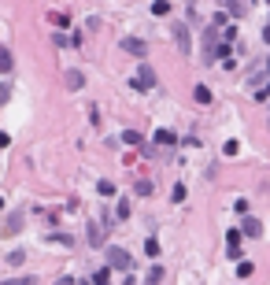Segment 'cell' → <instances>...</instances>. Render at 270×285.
Returning <instances> with one entry per match:
<instances>
[{"instance_id": "cell-1", "label": "cell", "mask_w": 270, "mask_h": 285, "mask_svg": "<svg viewBox=\"0 0 270 285\" xmlns=\"http://www.w3.org/2000/svg\"><path fill=\"white\" fill-rule=\"evenodd\" d=\"M107 267H115V271H133V256H130L126 248L111 245V248H107Z\"/></svg>"}, {"instance_id": "cell-2", "label": "cell", "mask_w": 270, "mask_h": 285, "mask_svg": "<svg viewBox=\"0 0 270 285\" xmlns=\"http://www.w3.org/2000/svg\"><path fill=\"white\" fill-rule=\"evenodd\" d=\"M130 89H137V93H145V89H155V71L148 67V63H141L137 78H130Z\"/></svg>"}, {"instance_id": "cell-3", "label": "cell", "mask_w": 270, "mask_h": 285, "mask_svg": "<svg viewBox=\"0 0 270 285\" xmlns=\"http://www.w3.org/2000/svg\"><path fill=\"white\" fill-rule=\"evenodd\" d=\"M266 78H270V59H263V63H256V67H252V71H248V85H252V89H256L259 82H266Z\"/></svg>"}, {"instance_id": "cell-4", "label": "cell", "mask_w": 270, "mask_h": 285, "mask_svg": "<svg viewBox=\"0 0 270 285\" xmlns=\"http://www.w3.org/2000/svg\"><path fill=\"white\" fill-rule=\"evenodd\" d=\"M241 237H263V223L256 215H244V223H241Z\"/></svg>"}, {"instance_id": "cell-5", "label": "cell", "mask_w": 270, "mask_h": 285, "mask_svg": "<svg viewBox=\"0 0 270 285\" xmlns=\"http://www.w3.org/2000/svg\"><path fill=\"white\" fill-rule=\"evenodd\" d=\"M122 49L130 52V56H137V59H145V52H148V45L141 41V37H126V41H122Z\"/></svg>"}, {"instance_id": "cell-6", "label": "cell", "mask_w": 270, "mask_h": 285, "mask_svg": "<svg viewBox=\"0 0 270 285\" xmlns=\"http://www.w3.org/2000/svg\"><path fill=\"white\" fill-rule=\"evenodd\" d=\"M174 37H178V49H182V52L193 49V37H189V30H185V26H174Z\"/></svg>"}, {"instance_id": "cell-7", "label": "cell", "mask_w": 270, "mask_h": 285, "mask_svg": "<svg viewBox=\"0 0 270 285\" xmlns=\"http://www.w3.org/2000/svg\"><path fill=\"white\" fill-rule=\"evenodd\" d=\"M241 241H244L241 230H230V233H226V248H230V256H237V252H241Z\"/></svg>"}, {"instance_id": "cell-8", "label": "cell", "mask_w": 270, "mask_h": 285, "mask_svg": "<svg viewBox=\"0 0 270 285\" xmlns=\"http://www.w3.org/2000/svg\"><path fill=\"white\" fill-rule=\"evenodd\" d=\"M19 230H22V215L15 211V215H8V218H4V233L11 237V233H19Z\"/></svg>"}, {"instance_id": "cell-9", "label": "cell", "mask_w": 270, "mask_h": 285, "mask_svg": "<svg viewBox=\"0 0 270 285\" xmlns=\"http://www.w3.org/2000/svg\"><path fill=\"white\" fill-rule=\"evenodd\" d=\"M152 141H155V145H178V137H174L170 130H155V137H152Z\"/></svg>"}, {"instance_id": "cell-10", "label": "cell", "mask_w": 270, "mask_h": 285, "mask_svg": "<svg viewBox=\"0 0 270 285\" xmlns=\"http://www.w3.org/2000/svg\"><path fill=\"white\" fill-rule=\"evenodd\" d=\"M193 100H196V104H211V89H208V85H196V89H193Z\"/></svg>"}, {"instance_id": "cell-11", "label": "cell", "mask_w": 270, "mask_h": 285, "mask_svg": "<svg viewBox=\"0 0 270 285\" xmlns=\"http://www.w3.org/2000/svg\"><path fill=\"white\" fill-rule=\"evenodd\" d=\"M11 63H15V59H11V49H0V74H8Z\"/></svg>"}, {"instance_id": "cell-12", "label": "cell", "mask_w": 270, "mask_h": 285, "mask_svg": "<svg viewBox=\"0 0 270 285\" xmlns=\"http://www.w3.org/2000/svg\"><path fill=\"white\" fill-rule=\"evenodd\" d=\"M93 285H111V271H107V267H100V271L93 274Z\"/></svg>"}, {"instance_id": "cell-13", "label": "cell", "mask_w": 270, "mask_h": 285, "mask_svg": "<svg viewBox=\"0 0 270 285\" xmlns=\"http://www.w3.org/2000/svg\"><path fill=\"white\" fill-rule=\"evenodd\" d=\"M122 141H126V145H133V148H137V145H145V137H141L137 130H126V134H122Z\"/></svg>"}, {"instance_id": "cell-14", "label": "cell", "mask_w": 270, "mask_h": 285, "mask_svg": "<svg viewBox=\"0 0 270 285\" xmlns=\"http://www.w3.org/2000/svg\"><path fill=\"white\" fill-rule=\"evenodd\" d=\"M82 82H85L82 71H71V74H67V85H71V89H82Z\"/></svg>"}, {"instance_id": "cell-15", "label": "cell", "mask_w": 270, "mask_h": 285, "mask_svg": "<svg viewBox=\"0 0 270 285\" xmlns=\"http://www.w3.org/2000/svg\"><path fill=\"white\" fill-rule=\"evenodd\" d=\"M133 189H137V196H148V193H152V182H148V178H137Z\"/></svg>"}, {"instance_id": "cell-16", "label": "cell", "mask_w": 270, "mask_h": 285, "mask_svg": "<svg viewBox=\"0 0 270 285\" xmlns=\"http://www.w3.org/2000/svg\"><path fill=\"white\" fill-rule=\"evenodd\" d=\"M145 252L155 259V256H160V241H155V237H148V241H145Z\"/></svg>"}, {"instance_id": "cell-17", "label": "cell", "mask_w": 270, "mask_h": 285, "mask_svg": "<svg viewBox=\"0 0 270 285\" xmlns=\"http://www.w3.org/2000/svg\"><path fill=\"white\" fill-rule=\"evenodd\" d=\"M0 285H37V278H8V281H0Z\"/></svg>"}, {"instance_id": "cell-18", "label": "cell", "mask_w": 270, "mask_h": 285, "mask_svg": "<svg viewBox=\"0 0 270 285\" xmlns=\"http://www.w3.org/2000/svg\"><path fill=\"white\" fill-rule=\"evenodd\" d=\"M170 200L182 204V200H185V185H174V189H170Z\"/></svg>"}, {"instance_id": "cell-19", "label": "cell", "mask_w": 270, "mask_h": 285, "mask_svg": "<svg viewBox=\"0 0 270 285\" xmlns=\"http://www.w3.org/2000/svg\"><path fill=\"white\" fill-rule=\"evenodd\" d=\"M244 11H248V4H241V0H233V4H230V15H237V19H241Z\"/></svg>"}, {"instance_id": "cell-20", "label": "cell", "mask_w": 270, "mask_h": 285, "mask_svg": "<svg viewBox=\"0 0 270 285\" xmlns=\"http://www.w3.org/2000/svg\"><path fill=\"white\" fill-rule=\"evenodd\" d=\"M167 11H170L167 0H155V4H152V15H167Z\"/></svg>"}, {"instance_id": "cell-21", "label": "cell", "mask_w": 270, "mask_h": 285, "mask_svg": "<svg viewBox=\"0 0 270 285\" xmlns=\"http://www.w3.org/2000/svg\"><path fill=\"white\" fill-rule=\"evenodd\" d=\"M89 233H93V237H89V241H93V245H97V248H100V241H104V233H100V226H89Z\"/></svg>"}, {"instance_id": "cell-22", "label": "cell", "mask_w": 270, "mask_h": 285, "mask_svg": "<svg viewBox=\"0 0 270 285\" xmlns=\"http://www.w3.org/2000/svg\"><path fill=\"white\" fill-rule=\"evenodd\" d=\"M160 274H163L160 267H152V271H148V281H145V285H160Z\"/></svg>"}, {"instance_id": "cell-23", "label": "cell", "mask_w": 270, "mask_h": 285, "mask_svg": "<svg viewBox=\"0 0 270 285\" xmlns=\"http://www.w3.org/2000/svg\"><path fill=\"white\" fill-rule=\"evenodd\" d=\"M252 271H256V263H241V267H237V274H241V278H248Z\"/></svg>"}, {"instance_id": "cell-24", "label": "cell", "mask_w": 270, "mask_h": 285, "mask_svg": "<svg viewBox=\"0 0 270 285\" xmlns=\"http://www.w3.org/2000/svg\"><path fill=\"white\" fill-rule=\"evenodd\" d=\"M97 189H100V196H111V193H115V185H111V182H100Z\"/></svg>"}, {"instance_id": "cell-25", "label": "cell", "mask_w": 270, "mask_h": 285, "mask_svg": "<svg viewBox=\"0 0 270 285\" xmlns=\"http://www.w3.org/2000/svg\"><path fill=\"white\" fill-rule=\"evenodd\" d=\"M222 152H226V156H237V152H241V145H237V141H226V148H222Z\"/></svg>"}, {"instance_id": "cell-26", "label": "cell", "mask_w": 270, "mask_h": 285, "mask_svg": "<svg viewBox=\"0 0 270 285\" xmlns=\"http://www.w3.org/2000/svg\"><path fill=\"white\" fill-rule=\"evenodd\" d=\"M263 41L270 45V19H266V26H263Z\"/></svg>"}, {"instance_id": "cell-27", "label": "cell", "mask_w": 270, "mask_h": 285, "mask_svg": "<svg viewBox=\"0 0 270 285\" xmlns=\"http://www.w3.org/2000/svg\"><path fill=\"white\" fill-rule=\"evenodd\" d=\"M8 145H11V137H8V134H0V148H8Z\"/></svg>"}, {"instance_id": "cell-28", "label": "cell", "mask_w": 270, "mask_h": 285, "mask_svg": "<svg viewBox=\"0 0 270 285\" xmlns=\"http://www.w3.org/2000/svg\"><path fill=\"white\" fill-rule=\"evenodd\" d=\"M56 285H74V278H59V281H56Z\"/></svg>"}, {"instance_id": "cell-29", "label": "cell", "mask_w": 270, "mask_h": 285, "mask_svg": "<svg viewBox=\"0 0 270 285\" xmlns=\"http://www.w3.org/2000/svg\"><path fill=\"white\" fill-rule=\"evenodd\" d=\"M266 4H270V0H266Z\"/></svg>"}, {"instance_id": "cell-30", "label": "cell", "mask_w": 270, "mask_h": 285, "mask_svg": "<svg viewBox=\"0 0 270 285\" xmlns=\"http://www.w3.org/2000/svg\"><path fill=\"white\" fill-rule=\"evenodd\" d=\"M130 285H133V281H130Z\"/></svg>"}]
</instances>
